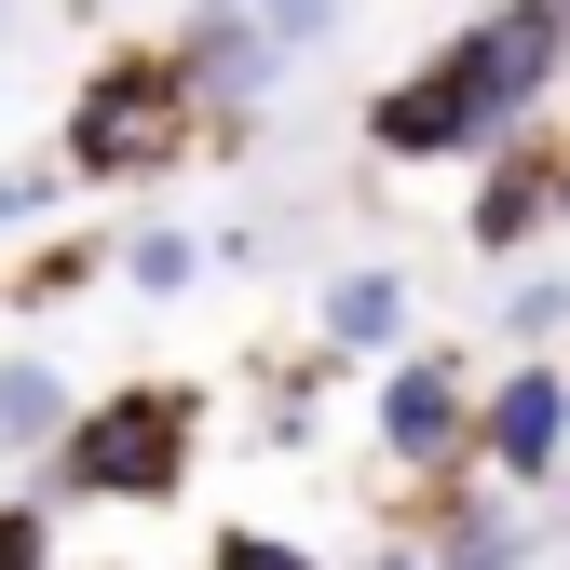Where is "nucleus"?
<instances>
[{
  "label": "nucleus",
  "mask_w": 570,
  "mask_h": 570,
  "mask_svg": "<svg viewBox=\"0 0 570 570\" xmlns=\"http://www.w3.org/2000/svg\"><path fill=\"white\" fill-rule=\"evenodd\" d=\"M421 570H530V530H503V517L475 503V517H449V543L421 557Z\"/></svg>",
  "instance_id": "obj_10"
},
{
  "label": "nucleus",
  "mask_w": 570,
  "mask_h": 570,
  "mask_svg": "<svg viewBox=\"0 0 570 570\" xmlns=\"http://www.w3.org/2000/svg\"><path fill=\"white\" fill-rule=\"evenodd\" d=\"M55 435H68V381L14 353V367H0V449H55Z\"/></svg>",
  "instance_id": "obj_8"
},
{
  "label": "nucleus",
  "mask_w": 570,
  "mask_h": 570,
  "mask_svg": "<svg viewBox=\"0 0 570 570\" xmlns=\"http://www.w3.org/2000/svg\"><path fill=\"white\" fill-rule=\"evenodd\" d=\"M543 204H557V177H530V164H503V177L475 190V245H489V258H503V245H530V218H543Z\"/></svg>",
  "instance_id": "obj_9"
},
{
  "label": "nucleus",
  "mask_w": 570,
  "mask_h": 570,
  "mask_svg": "<svg viewBox=\"0 0 570 570\" xmlns=\"http://www.w3.org/2000/svg\"><path fill=\"white\" fill-rule=\"evenodd\" d=\"M557 14H570V0H557Z\"/></svg>",
  "instance_id": "obj_17"
},
{
  "label": "nucleus",
  "mask_w": 570,
  "mask_h": 570,
  "mask_svg": "<svg viewBox=\"0 0 570 570\" xmlns=\"http://www.w3.org/2000/svg\"><path fill=\"white\" fill-rule=\"evenodd\" d=\"M462 435H475L489 462H503V475H543V462L570 449V381H557V367H517L503 394H489V407L462 421Z\"/></svg>",
  "instance_id": "obj_5"
},
{
  "label": "nucleus",
  "mask_w": 570,
  "mask_h": 570,
  "mask_svg": "<svg viewBox=\"0 0 570 570\" xmlns=\"http://www.w3.org/2000/svg\"><path fill=\"white\" fill-rule=\"evenodd\" d=\"M0 570H55V530L28 503H0Z\"/></svg>",
  "instance_id": "obj_13"
},
{
  "label": "nucleus",
  "mask_w": 570,
  "mask_h": 570,
  "mask_svg": "<svg viewBox=\"0 0 570 570\" xmlns=\"http://www.w3.org/2000/svg\"><path fill=\"white\" fill-rule=\"evenodd\" d=\"M41 204H55V177H0V232H14V218H41Z\"/></svg>",
  "instance_id": "obj_15"
},
{
  "label": "nucleus",
  "mask_w": 570,
  "mask_h": 570,
  "mask_svg": "<svg viewBox=\"0 0 570 570\" xmlns=\"http://www.w3.org/2000/svg\"><path fill=\"white\" fill-rule=\"evenodd\" d=\"M177 136H190V82L164 55H122L68 109V177H150V164H177Z\"/></svg>",
  "instance_id": "obj_3"
},
{
  "label": "nucleus",
  "mask_w": 570,
  "mask_h": 570,
  "mask_svg": "<svg viewBox=\"0 0 570 570\" xmlns=\"http://www.w3.org/2000/svg\"><path fill=\"white\" fill-rule=\"evenodd\" d=\"M164 68H177L190 96H218V109H258V82H272L285 55H272V41H258L245 14H218V0H204V14L177 28V55H164Z\"/></svg>",
  "instance_id": "obj_6"
},
{
  "label": "nucleus",
  "mask_w": 570,
  "mask_h": 570,
  "mask_svg": "<svg viewBox=\"0 0 570 570\" xmlns=\"http://www.w3.org/2000/svg\"><path fill=\"white\" fill-rule=\"evenodd\" d=\"M326 340H340V353H394V340H407V285H394V272H353L340 299H326Z\"/></svg>",
  "instance_id": "obj_7"
},
{
  "label": "nucleus",
  "mask_w": 570,
  "mask_h": 570,
  "mask_svg": "<svg viewBox=\"0 0 570 570\" xmlns=\"http://www.w3.org/2000/svg\"><path fill=\"white\" fill-rule=\"evenodd\" d=\"M122 272H136V285H190V232H136Z\"/></svg>",
  "instance_id": "obj_12"
},
{
  "label": "nucleus",
  "mask_w": 570,
  "mask_h": 570,
  "mask_svg": "<svg viewBox=\"0 0 570 570\" xmlns=\"http://www.w3.org/2000/svg\"><path fill=\"white\" fill-rule=\"evenodd\" d=\"M557 218H570V177H557Z\"/></svg>",
  "instance_id": "obj_16"
},
{
  "label": "nucleus",
  "mask_w": 570,
  "mask_h": 570,
  "mask_svg": "<svg viewBox=\"0 0 570 570\" xmlns=\"http://www.w3.org/2000/svg\"><path fill=\"white\" fill-rule=\"evenodd\" d=\"M462 421H475V394H462L449 353H407V367H381V449H394L407 475H435V462L462 449Z\"/></svg>",
  "instance_id": "obj_4"
},
{
  "label": "nucleus",
  "mask_w": 570,
  "mask_h": 570,
  "mask_svg": "<svg viewBox=\"0 0 570 570\" xmlns=\"http://www.w3.org/2000/svg\"><path fill=\"white\" fill-rule=\"evenodd\" d=\"M218 14H245V28L285 55V41H326V28H340V0H218Z\"/></svg>",
  "instance_id": "obj_11"
},
{
  "label": "nucleus",
  "mask_w": 570,
  "mask_h": 570,
  "mask_svg": "<svg viewBox=\"0 0 570 570\" xmlns=\"http://www.w3.org/2000/svg\"><path fill=\"white\" fill-rule=\"evenodd\" d=\"M557 55H570V14H557V0H503V14H489V28H462V41L421 68L407 96H381V109H367V136H381L394 164L475 150V136H503V122H530V109H543Z\"/></svg>",
  "instance_id": "obj_1"
},
{
  "label": "nucleus",
  "mask_w": 570,
  "mask_h": 570,
  "mask_svg": "<svg viewBox=\"0 0 570 570\" xmlns=\"http://www.w3.org/2000/svg\"><path fill=\"white\" fill-rule=\"evenodd\" d=\"M190 394L164 381H136L109 407H68V435H55V489L68 503H177V475H190Z\"/></svg>",
  "instance_id": "obj_2"
},
{
  "label": "nucleus",
  "mask_w": 570,
  "mask_h": 570,
  "mask_svg": "<svg viewBox=\"0 0 570 570\" xmlns=\"http://www.w3.org/2000/svg\"><path fill=\"white\" fill-rule=\"evenodd\" d=\"M218 570H313V557L272 543V530H218Z\"/></svg>",
  "instance_id": "obj_14"
}]
</instances>
